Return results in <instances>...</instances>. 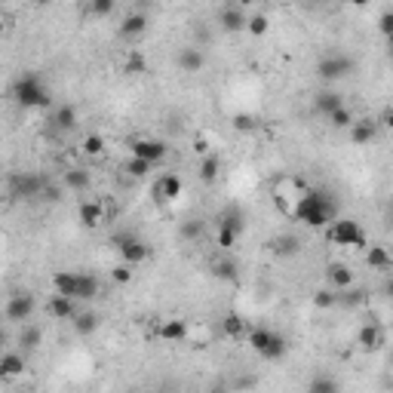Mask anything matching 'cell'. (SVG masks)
Listing matches in <instances>:
<instances>
[{
  "label": "cell",
  "instance_id": "7",
  "mask_svg": "<svg viewBox=\"0 0 393 393\" xmlns=\"http://www.w3.org/2000/svg\"><path fill=\"white\" fill-rule=\"evenodd\" d=\"M46 191V178L37 173H12L10 175V197L16 200H34Z\"/></svg>",
  "mask_w": 393,
  "mask_h": 393
},
{
  "label": "cell",
  "instance_id": "45",
  "mask_svg": "<svg viewBox=\"0 0 393 393\" xmlns=\"http://www.w3.org/2000/svg\"><path fill=\"white\" fill-rule=\"evenodd\" d=\"M384 126H387V130H393V108L384 114Z\"/></svg>",
  "mask_w": 393,
  "mask_h": 393
},
{
  "label": "cell",
  "instance_id": "6",
  "mask_svg": "<svg viewBox=\"0 0 393 393\" xmlns=\"http://www.w3.org/2000/svg\"><path fill=\"white\" fill-rule=\"evenodd\" d=\"M114 249L120 252V261L132 264V268L148 261V255H151V246L141 237H135V234H117V237H114Z\"/></svg>",
  "mask_w": 393,
  "mask_h": 393
},
{
  "label": "cell",
  "instance_id": "13",
  "mask_svg": "<svg viewBox=\"0 0 393 393\" xmlns=\"http://www.w3.org/2000/svg\"><path fill=\"white\" fill-rule=\"evenodd\" d=\"M49 126L62 135L74 132L77 130V108L74 105H55V108L49 111Z\"/></svg>",
  "mask_w": 393,
  "mask_h": 393
},
{
  "label": "cell",
  "instance_id": "20",
  "mask_svg": "<svg viewBox=\"0 0 393 393\" xmlns=\"http://www.w3.org/2000/svg\"><path fill=\"white\" fill-rule=\"evenodd\" d=\"M102 221H105L102 200H87V203H80V225L83 227H98Z\"/></svg>",
  "mask_w": 393,
  "mask_h": 393
},
{
  "label": "cell",
  "instance_id": "47",
  "mask_svg": "<svg viewBox=\"0 0 393 393\" xmlns=\"http://www.w3.org/2000/svg\"><path fill=\"white\" fill-rule=\"evenodd\" d=\"M31 3H34V6H49L53 0H31Z\"/></svg>",
  "mask_w": 393,
  "mask_h": 393
},
{
  "label": "cell",
  "instance_id": "26",
  "mask_svg": "<svg viewBox=\"0 0 393 393\" xmlns=\"http://www.w3.org/2000/svg\"><path fill=\"white\" fill-rule=\"evenodd\" d=\"M62 182H65V188L68 191H74V194H83V191L89 188V173L87 169H80V166H71L68 173H65V178H62Z\"/></svg>",
  "mask_w": 393,
  "mask_h": 393
},
{
  "label": "cell",
  "instance_id": "44",
  "mask_svg": "<svg viewBox=\"0 0 393 393\" xmlns=\"http://www.w3.org/2000/svg\"><path fill=\"white\" fill-rule=\"evenodd\" d=\"M277 252H280V255H292V252H298V249H302V246H298V240H292V237H283L280 243H277Z\"/></svg>",
  "mask_w": 393,
  "mask_h": 393
},
{
  "label": "cell",
  "instance_id": "11",
  "mask_svg": "<svg viewBox=\"0 0 393 393\" xmlns=\"http://www.w3.org/2000/svg\"><path fill=\"white\" fill-rule=\"evenodd\" d=\"M182 191H184V182L178 178L175 173H163L160 178L154 182V188H151V197H154V203H173V200L182 197Z\"/></svg>",
  "mask_w": 393,
  "mask_h": 393
},
{
  "label": "cell",
  "instance_id": "5",
  "mask_svg": "<svg viewBox=\"0 0 393 393\" xmlns=\"http://www.w3.org/2000/svg\"><path fill=\"white\" fill-rule=\"evenodd\" d=\"M326 237L335 243V246H344V249H366L369 246V234L363 231V225L356 218H335L329 225Z\"/></svg>",
  "mask_w": 393,
  "mask_h": 393
},
{
  "label": "cell",
  "instance_id": "3",
  "mask_svg": "<svg viewBox=\"0 0 393 393\" xmlns=\"http://www.w3.org/2000/svg\"><path fill=\"white\" fill-rule=\"evenodd\" d=\"M53 289L77 298V302H92L98 295V280L92 274H83V270H55Z\"/></svg>",
  "mask_w": 393,
  "mask_h": 393
},
{
  "label": "cell",
  "instance_id": "27",
  "mask_svg": "<svg viewBox=\"0 0 393 393\" xmlns=\"http://www.w3.org/2000/svg\"><path fill=\"white\" fill-rule=\"evenodd\" d=\"M366 264L372 270H387L393 268V255L384 246H366Z\"/></svg>",
  "mask_w": 393,
  "mask_h": 393
},
{
  "label": "cell",
  "instance_id": "17",
  "mask_svg": "<svg viewBox=\"0 0 393 393\" xmlns=\"http://www.w3.org/2000/svg\"><path fill=\"white\" fill-rule=\"evenodd\" d=\"M148 12H130V16L123 19V25H120V37L126 40H139L148 34Z\"/></svg>",
  "mask_w": 393,
  "mask_h": 393
},
{
  "label": "cell",
  "instance_id": "14",
  "mask_svg": "<svg viewBox=\"0 0 393 393\" xmlns=\"http://www.w3.org/2000/svg\"><path fill=\"white\" fill-rule=\"evenodd\" d=\"M218 25H221V31H227V34H240V31H246L249 16L240 6H225V10L218 12Z\"/></svg>",
  "mask_w": 393,
  "mask_h": 393
},
{
  "label": "cell",
  "instance_id": "48",
  "mask_svg": "<svg viewBox=\"0 0 393 393\" xmlns=\"http://www.w3.org/2000/svg\"><path fill=\"white\" fill-rule=\"evenodd\" d=\"M353 6H366V3H372V0H350Z\"/></svg>",
  "mask_w": 393,
  "mask_h": 393
},
{
  "label": "cell",
  "instance_id": "30",
  "mask_svg": "<svg viewBox=\"0 0 393 393\" xmlns=\"http://www.w3.org/2000/svg\"><path fill=\"white\" fill-rule=\"evenodd\" d=\"M40 341H44V332H40L37 326H22V332H19V344H22V350H37Z\"/></svg>",
  "mask_w": 393,
  "mask_h": 393
},
{
  "label": "cell",
  "instance_id": "50",
  "mask_svg": "<svg viewBox=\"0 0 393 393\" xmlns=\"http://www.w3.org/2000/svg\"><path fill=\"white\" fill-rule=\"evenodd\" d=\"M390 313H393V298H390Z\"/></svg>",
  "mask_w": 393,
  "mask_h": 393
},
{
  "label": "cell",
  "instance_id": "39",
  "mask_svg": "<svg viewBox=\"0 0 393 393\" xmlns=\"http://www.w3.org/2000/svg\"><path fill=\"white\" fill-rule=\"evenodd\" d=\"M234 130L237 132H252L255 130L252 114H234Z\"/></svg>",
  "mask_w": 393,
  "mask_h": 393
},
{
  "label": "cell",
  "instance_id": "35",
  "mask_svg": "<svg viewBox=\"0 0 393 393\" xmlns=\"http://www.w3.org/2000/svg\"><path fill=\"white\" fill-rule=\"evenodd\" d=\"M246 31L252 34V37H264V34L270 31V19H268V16H261V12H255V16H249Z\"/></svg>",
  "mask_w": 393,
  "mask_h": 393
},
{
  "label": "cell",
  "instance_id": "40",
  "mask_svg": "<svg viewBox=\"0 0 393 393\" xmlns=\"http://www.w3.org/2000/svg\"><path fill=\"white\" fill-rule=\"evenodd\" d=\"M111 277H114V283H130V280H132V264L120 261L117 268L111 270Z\"/></svg>",
  "mask_w": 393,
  "mask_h": 393
},
{
  "label": "cell",
  "instance_id": "9",
  "mask_svg": "<svg viewBox=\"0 0 393 393\" xmlns=\"http://www.w3.org/2000/svg\"><path fill=\"white\" fill-rule=\"evenodd\" d=\"M34 307H37V302H34L31 292H19V295H10V302L3 307V317H6V323L25 326L34 317Z\"/></svg>",
  "mask_w": 393,
  "mask_h": 393
},
{
  "label": "cell",
  "instance_id": "42",
  "mask_svg": "<svg viewBox=\"0 0 393 393\" xmlns=\"http://www.w3.org/2000/svg\"><path fill=\"white\" fill-rule=\"evenodd\" d=\"M335 302H338V295H335V292H329V289L313 292V304H317V307H332Z\"/></svg>",
  "mask_w": 393,
  "mask_h": 393
},
{
  "label": "cell",
  "instance_id": "21",
  "mask_svg": "<svg viewBox=\"0 0 393 393\" xmlns=\"http://www.w3.org/2000/svg\"><path fill=\"white\" fill-rule=\"evenodd\" d=\"M221 332H225L227 338H237V341L243 338V341H246V335L252 332V329H249V323L240 317V313H227V317L221 320Z\"/></svg>",
  "mask_w": 393,
  "mask_h": 393
},
{
  "label": "cell",
  "instance_id": "49",
  "mask_svg": "<svg viewBox=\"0 0 393 393\" xmlns=\"http://www.w3.org/2000/svg\"><path fill=\"white\" fill-rule=\"evenodd\" d=\"M270 3H286V0H270Z\"/></svg>",
  "mask_w": 393,
  "mask_h": 393
},
{
  "label": "cell",
  "instance_id": "16",
  "mask_svg": "<svg viewBox=\"0 0 393 393\" xmlns=\"http://www.w3.org/2000/svg\"><path fill=\"white\" fill-rule=\"evenodd\" d=\"M175 65L182 68L184 74H197V71H203V65H206V55H203V49H197V46H182L175 55Z\"/></svg>",
  "mask_w": 393,
  "mask_h": 393
},
{
  "label": "cell",
  "instance_id": "43",
  "mask_svg": "<svg viewBox=\"0 0 393 393\" xmlns=\"http://www.w3.org/2000/svg\"><path fill=\"white\" fill-rule=\"evenodd\" d=\"M216 277L234 280V277H237V264H234V261H218V264H216Z\"/></svg>",
  "mask_w": 393,
  "mask_h": 393
},
{
  "label": "cell",
  "instance_id": "25",
  "mask_svg": "<svg viewBox=\"0 0 393 393\" xmlns=\"http://www.w3.org/2000/svg\"><path fill=\"white\" fill-rule=\"evenodd\" d=\"M200 182H206V184H212V182H218V175H221V157L218 154H206L203 160H200Z\"/></svg>",
  "mask_w": 393,
  "mask_h": 393
},
{
  "label": "cell",
  "instance_id": "18",
  "mask_svg": "<svg viewBox=\"0 0 393 393\" xmlns=\"http://www.w3.org/2000/svg\"><path fill=\"white\" fill-rule=\"evenodd\" d=\"M350 141L353 145H369V141H375V135H378V126L372 123L369 117H363V120H353V126H350Z\"/></svg>",
  "mask_w": 393,
  "mask_h": 393
},
{
  "label": "cell",
  "instance_id": "10",
  "mask_svg": "<svg viewBox=\"0 0 393 393\" xmlns=\"http://www.w3.org/2000/svg\"><path fill=\"white\" fill-rule=\"evenodd\" d=\"M243 218H240V212L237 209H227V212H221L218 216V246L221 249H231L234 243H237V237L243 234Z\"/></svg>",
  "mask_w": 393,
  "mask_h": 393
},
{
  "label": "cell",
  "instance_id": "15",
  "mask_svg": "<svg viewBox=\"0 0 393 393\" xmlns=\"http://www.w3.org/2000/svg\"><path fill=\"white\" fill-rule=\"evenodd\" d=\"M46 311H49V317H53V320H74L77 317V298L55 292V295L49 298Z\"/></svg>",
  "mask_w": 393,
  "mask_h": 393
},
{
  "label": "cell",
  "instance_id": "19",
  "mask_svg": "<svg viewBox=\"0 0 393 393\" xmlns=\"http://www.w3.org/2000/svg\"><path fill=\"white\" fill-rule=\"evenodd\" d=\"M25 372V356L19 350H6L0 356V378H19Z\"/></svg>",
  "mask_w": 393,
  "mask_h": 393
},
{
  "label": "cell",
  "instance_id": "34",
  "mask_svg": "<svg viewBox=\"0 0 393 393\" xmlns=\"http://www.w3.org/2000/svg\"><path fill=\"white\" fill-rule=\"evenodd\" d=\"M353 120H356V117H353V111L344 108V105H341L338 111L329 114V123H332L335 130H350V126H353Z\"/></svg>",
  "mask_w": 393,
  "mask_h": 393
},
{
  "label": "cell",
  "instance_id": "41",
  "mask_svg": "<svg viewBox=\"0 0 393 393\" xmlns=\"http://www.w3.org/2000/svg\"><path fill=\"white\" fill-rule=\"evenodd\" d=\"M378 31H381L384 37H393V10H384L381 16H378Z\"/></svg>",
  "mask_w": 393,
  "mask_h": 393
},
{
  "label": "cell",
  "instance_id": "51",
  "mask_svg": "<svg viewBox=\"0 0 393 393\" xmlns=\"http://www.w3.org/2000/svg\"><path fill=\"white\" fill-rule=\"evenodd\" d=\"M347 3H350V0H347Z\"/></svg>",
  "mask_w": 393,
  "mask_h": 393
},
{
  "label": "cell",
  "instance_id": "32",
  "mask_svg": "<svg viewBox=\"0 0 393 393\" xmlns=\"http://www.w3.org/2000/svg\"><path fill=\"white\" fill-rule=\"evenodd\" d=\"M154 169V163L151 160H141V157H130V163H126L123 166V173L130 175V178H148V173H151Z\"/></svg>",
  "mask_w": 393,
  "mask_h": 393
},
{
  "label": "cell",
  "instance_id": "36",
  "mask_svg": "<svg viewBox=\"0 0 393 393\" xmlns=\"http://www.w3.org/2000/svg\"><path fill=\"white\" fill-rule=\"evenodd\" d=\"M80 151L87 154V157H102V151H105V139H102V135H96V132L87 135V139L80 141Z\"/></svg>",
  "mask_w": 393,
  "mask_h": 393
},
{
  "label": "cell",
  "instance_id": "2",
  "mask_svg": "<svg viewBox=\"0 0 393 393\" xmlns=\"http://www.w3.org/2000/svg\"><path fill=\"white\" fill-rule=\"evenodd\" d=\"M12 98H16L22 108H53V92L44 83V77L34 74V71H25V74L16 77V83H12Z\"/></svg>",
  "mask_w": 393,
  "mask_h": 393
},
{
  "label": "cell",
  "instance_id": "1",
  "mask_svg": "<svg viewBox=\"0 0 393 393\" xmlns=\"http://www.w3.org/2000/svg\"><path fill=\"white\" fill-rule=\"evenodd\" d=\"M292 216L307 227H329L338 218V203H335V197H329L326 191H304V194L292 203Z\"/></svg>",
  "mask_w": 393,
  "mask_h": 393
},
{
  "label": "cell",
  "instance_id": "46",
  "mask_svg": "<svg viewBox=\"0 0 393 393\" xmlns=\"http://www.w3.org/2000/svg\"><path fill=\"white\" fill-rule=\"evenodd\" d=\"M387 59L393 62V37H387Z\"/></svg>",
  "mask_w": 393,
  "mask_h": 393
},
{
  "label": "cell",
  "instance_id": "24",
  "mask_svg": "<svg viewBox=\"0 0 393 393\" xmlns=\"http://www.w3.org/2000/svg\"><path fill=\"white\" fill-rule=\"evenodd\" d=\"M356 344H360L363 350H378L384 344V332L378 326H372V323L363 326L360 332H356Z\"/></svg>",
  "mask_w": 393,
  "mask_h": 393
},
{
  "label": "cell",
  "instance_id": "28",
  "mask_svg": "<svg viewBox=\"0 0 393 393\" xmlns=\"http://www.w3.org/2000/svg\"><path fill=\"white\" fill-rule=\"evenodd\" d=\"M329 283L335 286L338 292H344V289H350L353 286V274H350V268L347 264H329Z\"/></svg>",
  "mask_w": 393,
  "mask_h": 393
},
{
  "label": "cell",
  "instance_id": "38",
  "mask_svg": "<svg viewBox=\"0 0 393 393\" xmlns=\"http://www.w3.org/2000/svg\"><path fill=\"white\" fill-rule=\"evenodd\" d=\"M311 390H317V393H335V390H338V381H332V378H326V375H317L311 381Z\"/></svg>",
  "mask_w": 393,
  "mask_h": 393
},
{
  "label": "cell",
  "instance_id": "37",
  "mask_svg": "<svg viewBox=\"0 0 393 393\" xmlns=\"http://www.w3.org/2000/svg\"><path fill=\"white\" fill-rule=\"evenodd\" d=\"M114 6H117V0H89V12L96 19H108L114 12Z\"/></svg>",
  "mask_w": 393,
  "mask_h": 393
},
{
  "label": "cell",
  "instance_id": "8",
  "mask_svg": "<svg viewBox=\"0 0 393 393\" xmlns=\"http://www.w3.org/2000/svg\"><path fill=\"white\" fill-rule=\"evenodd\" d=\"M317 74H320V80H326V83L344 80V77L353 74V59H350V55H341V53L323 55V59L317 62Z\"/></svg>",
  "mask_w": 393,
  "mask_h": 393
},
{
  "label": "cell",
  "instance_id": "4",
  "mask_svg": "<svg viewBox=\"0 0 393 393\" xmlns=\"http://www.w3.org/2000/svg\"><path fill=\"white\" fill-rule=\"evenodd\" d=\"M246 344L255 350V353L261 356V360H270V363H280L286 356V338L280 332H274V329H252V332L246 335Z\"/></svg>",
  "mask_w": 393,
  "mask_h": 393
},
{
  "label": "cell",
  "instance_id": "22",
  "mask_svg": "<svg viewBox=\"0 0 393 393\" xmlns=\"http://www.w3.org/2000/svg\"><path fill=\"white\" fill-rule=\"evenodd\" d=\"M157 335H160L163 341H184L188 338V326H184V320H163L160 329H157Z\"/></svg>",
  "mask_w": 393,
  "mask_h": 393
},
{
  "label": "cell",
  "instance_id": "33",
  "mask_svg": "<svg viewBox=\"0 0 393 393\" xmlns=\"http://www.w3.org/2000/svg\"><path fill=\"white\" fill-rule=\"evenodd\" d=\"M203 231H206V221H200V218H188V221H182V227H178L182 240H200Z\"/></svg>",
  "mask_w": 393,
  "mask_h": 393
},
{
  "label": "cell",
  "instance_id": "23",
  "mask_svg": "<svg viewBox=\"0 0 393 393\" xmlns=\"http://www.w3.org/2000/svg\"><path fill=\"white\" fill-rule=\"evenodd\" d=\"M98 326H102V317H98V313H92V311H83V313H77V317H74V332L83 335V338L96 335Z\"/></svg>",
  "mask_w": 393,
  "mask_h": 393
},
{
  "label": "cell",
  "instance_id": "29",
  "mask_svg": "<svg viewBox=\"0 0 393 393\" xmlns=\"http://www.w3.org/2000/svg\"><path fill=\"white\" fill-rule=\"evenodd\" d=\"M341 105H344V102H341L338 92H329V89L326 92H317V98H313V111L323 114V117H329L332 111H338Z\"/></svg>",
  "mask_w": 393,
  "mask_h": 393
},
{
  "label": "cell",
  "instance_id": "31",
  "mask_svg": "<svg viewBox=\"0 0 393 393\" xmlns=\"http://www.w3.org/2000/svg\"><path fill=\"white\" fill-rule=\"evenodd\" d=\"M123 74H132V77L148 74V59H145L141 53H135V49H132V53L123 59Z\"/></svg>",
  "mask_w": 393,
  "mask_h": 393
},
{
  "label": "cell",
  "instance_id": "12",
  "mask_svg": "<svg viewBox=\"0 0 393 393\" xmlns=\"http://www.w3.org/2000/svg\"><path fill=\"white\" fill-rule=\"evenodd\" d=\"M130 151L135 157H141V160H151L154 166H157V163L166 160L169 148H166V141H160V139H135L132 145H130Z\"/></svg>",
  "mask_w": 393,
  "mask_h": 393
}]
</instances>
